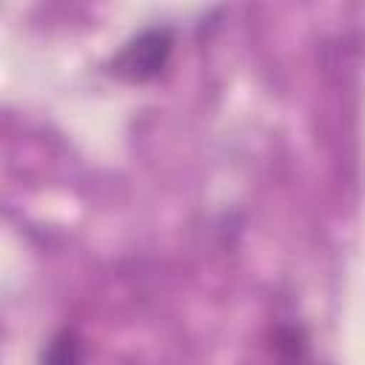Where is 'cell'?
I'll return each mask as SVG.
<instances>
[{"instance_id":"7a4b0ae2","label":"cell","mask_w":365,"mask_h":365,"mask_svg":"<svg viewBox=\"0 0 365 365\" xmlns=\"http://www.w3.org/2000/svg\"><path fill=\"white\" fill-rule=\"evenodd\" d=\"M80 345L71 334H63L51 342L48 354H46V365H80Z\"/></svg>"},{"instance_id":"6da1fadb","label":"cell","mask_w":365,"mask_h":365,"mask_svg":"<svg viewBox=\"0 0 365 365\" xmlns=\"http://www.w3.org/2000/svg\"><path fill=\"white\" fill-rule=\"evenodd\" d=\"M168 48H171V40L165 31H148L125 48V54L120 57V71L128 74L131 80H145L157 74V68L165 63Z\"/></svg>"}]
</instances>
